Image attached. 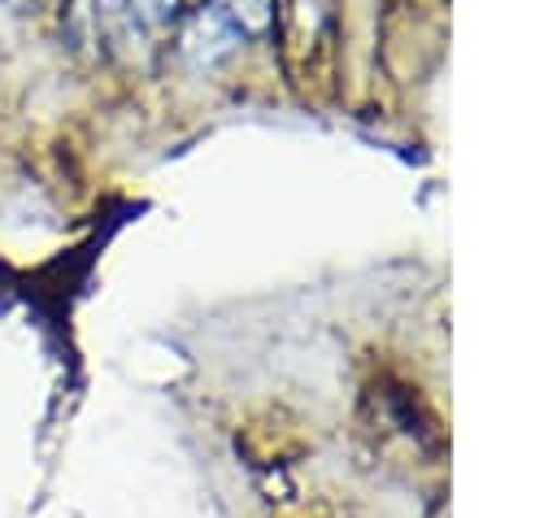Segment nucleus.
I'll list each match as a JSON object with an SVG mask.
<instances>
[{
    "mask_svg": "<svg viewBox=\"0 0 557 518\" xmlns=\"http://www.w3.org/2000/svg\"><path fill=\"white\" fill-rule=\"evenodd\" d=\"M235 48H239V26L218 4H209L205 13H196L191 26H187V35H183V52L191 61H200V65H213V61L231 57Z\"/></svg>",
    "mask_w": 557,
    "mask_h": 518,
    "instance_id": "f257e3e1",
    "label": "nucleus"
},
{
    "mask_svg": "<svg viewBox=\"0 0 557 518\" xmlns=\"http://www.w3.org/2000/svg\"><path fill=\"white\" fill-rule=\"evenodd\" d=\"M131 4V13L139 17V22H148V26H161V22H170L174 13H178V0H126Z\"/></svg>",
    "mask_w": 557,
    "mask_h": 518,
    "instance_id": "f03ea898",
    "label": "nucleus"
}]
</instances>
